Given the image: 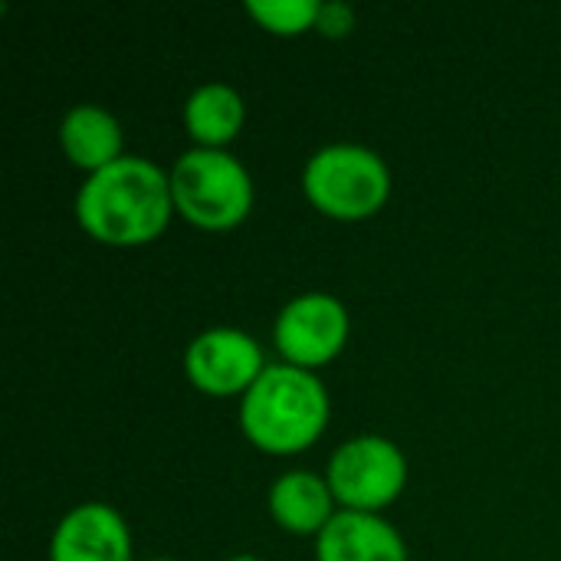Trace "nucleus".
Returning a JSON list of instances; mask_svg holds the SVG:
<instances>
[{
	"instance_id": "obj_10",
	"label": "nucleus",
	"mask_w": 561,
	"mask_h": 561,
	"mask_svg": "<svg viewBox=\"0 0 561 561\" xmlns=\"http://www.w3.org/2000/svg\"><path fill=\"white\" fill-rule=\"evenodd\" d=\"M59 148L66 161L79 171L95 174L118 158H125V135L118 118L92 102L72 105L59 122Z\"/></svg>"
},
{
	"instance_id": "obj_16",
	"label": "nucleus",
	"mask_w": 561,
	"mask_h": 561,
	"mask_svg": "<svg viewBox=\"0 0 561 561\" xmlns=\"http://www.w3.org/2000/svg\"><path fill=\"white\" fill-rule=\"evenodd\" d=\"M148 561H178V559H148Z\"/></svg>"
},
{
	"instance_id": "obj_12",
	"label": "nucleus",
	"mask_w": 561,
	"mask_h": 561,
	"mask_svg": "<svg viewBox=\"0 0 561 561\" xmlns=\"http://www.w3.org/2000/svg\"><path fill=\"white\" fill-rule=\"evenodd\" d=\"M181 115L187 135L194 138V148H227L243 128L247 105L233 85L204 82L187 95Z\"/></svg>"
},
{
	"instance_id": "obj_5",
	"label": "nucleus",
	"mask_w": 561,
	"mask_h": 561,
	"mask_svg": "<svg viewBox=\"0 0 561 561\" xmlns=\"http://www.w3.org/2000/svg\"><path fill=\"white\" fill-rule=\"evenodd\" d=\"M325 480L342 510L381 516V510H388L408 486V457L394 440L362 434L329 457Z\"/></svg>"
},
{
	"instance_id": "obj_8",
	"label": "nucleus",
	"mask_w": 561,
	"mask_h": 561,
	"mask_svg": "<svg viewBox=\"0 0 561 561\" xmlns=\"http://www.w3.org/2000/svg\"><path fill=\"white\" fill-rule=\"evenodd\" d=\"M49 561H131V529L118 510L79 503L53 529Z\"/></svg>"
},
{
	"instance_id": "obj_3",
	"label": "nucleus",
	"mask_w": 561,
	"mask_h": 561,
	"mask_svg": "<svg viewBox=\"0 0 561 561\" xmlns=\"http://www.w3.org/2000/svg\"><path fill=\"white\" fill-rule=\"evenodd\" d=\"M306 201L332 220L358 224L375 217L391 197V168L375 148L335 141L319 148L302 168Z\"/></svg>"
},
{
	"instance_id": "obj_9",
	"label": "nucleus",
	"mask_w": 561,
	"mask_h": 561,
	"mask_svg": "<svg viewBox=\"0 0 561 561\" xmlns=\"http://www.w3.org/2000/svg\"><path fill=\"white\" fill-rule=\"evenodd\" d=\"M316 561H408V546L385 516L339 510L316 539Z\"/></svg>"
},
{
	"instance_id": "obj_14",
	"label": "nucleus",
	"mask_w": 561,
	"mask_h": 561,
	"mask_svg": "<svg viewBox=\"0 0 561 561\" xmlns=\"http://www.w3.org/2000/svg\"><path fill=\"white\" fill-rule=\"evenodd\" d=\"M316 30L329 39H342L355 30V10L342 0H322V10H319V23Z\"/></svg>"
},
{
	"instance_id": "obj_1",
	"label": "nucleus",
	"mask_w": 561,
	"mask_h": 561,
	"mask_svg": "<svg viewBox=\"0 0 561 561\" xmlns=\"http://www.w3.org/2000/svg\"><path fill=\"white\" fill-rule=\"evenodd\" d=\"M171 217V174L141 154L89 174L76 194L79 227L105 247H145L168 230Z\"/></svg>"
},
{
	"instance_id": "obj_2",
	"label": "nucleus",
	"mask_w": 561,
	"mask_h": 561,
	"mask_svg": "<svg viewBox=\"0 0 561 561\" xmlns=\"http://www.w3.org/2000/svg\"><path fill=\"white\" fill-rule=\"evenodd\" d=\"M329 414L332 401L322 378L286 362L266 365L256 385L240 398V431L270 457L309 450L325 434Z\"/></svg>"
},
{
	"instance_id": "obj_15",
	"label": "nucleus",
	"mask_w": 561,
	"mask_h": 561,
	"mask_svg": "<svg viewBox=\"0 0 561 561\" xmlns=\"http://www.w3.org/2000/svg\"><path fill=\"white\" fill-rule=\"evenodd\" d=\"M227 561H263V559H256V556H233V559H227Z\"/></svg>"
},
{
	"instance_id": "obj_7",
	"label": "nucleus",
	"mask_w": 561,
	"mask_h": 561,
	"mask_svg": "<svg viewBox=\"0 0 561 561\" xmlns=\"http://www.w3.org/2000/svg\"><path fill=\"white\" fill-rule=\"evenodd\" d=\"M263 371V348L243 329L217 325L194 335L184 348L187 381L210 398H243Z\"/></svg>"
},
{
	"instance_id": "obj_11",
	"label": "nucleus",
	"mask_w": 561,
	"mask_h": 561,
	"mask_svg": "<svg viewBox=\"0 0 561 561\" xmlns=\"http://www.w3.org/2000/svg\"><path fill=\"white\" fill-rule=\"evenodd\" d=\"M335 496L325 477L309 470H289L270 486V516L289 536H316L332 523Z\"/></svg>"
},
{
	"instance_id": "obj_13",
	"label": "nucleus",
	"mask_w": 561,
	"mask_h": 561,
	"mask_svg": "<svg viewBox=\"0 0 561 561\" xmlns=\"http://www.w3.org/2000/svg\"><path fill=\"white\" fill-rule=\"evenodd\" d=\"M322 0H250L247 13L273 36H302L316 30Z\"/></svg>"
},
{
	"instance_id": "obj_6",
	"label": "nucleus",
	"mask_w": 561,
	"mask_h": 561,
	"mask_svg": "<svg viewBox=\"0 0 561 561\" xmlns=\"http://www.w3.org/2000/svg\"><path fill=\"white\" fill-rule=\"evenodd\" d=\"M352 319L342 299L332 293H302L289 299L276 322H273V342L286 365L316 371L329 362H335L348 342Z\"/></svg>"
},
{
	"instance_id": "obj_4",
	"label": "nucleus",
	"mask_w": 561,
	"mask_h": 561,
	"mask_svg": "<svg viewBox=\"0 0 561 561\" xmlns=\"http://www.w3.org/2000/svg\"><path fill=\"white\" fill-rule=\"evenodd\" d=\"M171 174L174 214L201 230H230L253 210V178L227 148H191Z\"/></svg>"
}]
</instances>
